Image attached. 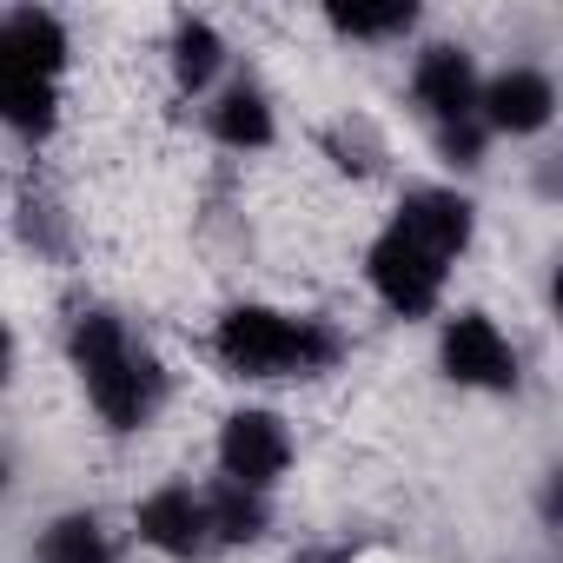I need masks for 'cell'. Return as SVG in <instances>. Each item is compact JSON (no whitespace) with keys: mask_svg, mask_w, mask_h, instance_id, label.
I'll use <instances>...</instances> for the list:
<instances>
[{"mask_svg":"<svg viewBox=\"0 0 563 563\" xmlns=\"http://www.w3.org/2000/svg\"><path fill=\"white\" fill-rule=\"evenodd\" d=\"M471 232H477V206L457 186H411L398 199L391 225L365 252V278H372L378 306L398 319H431Z\"/></svg>","mask_w":563,"mask_h":563,"instance_id":"6da1fadb","label":"cell"},{"mask_svg":"<svg viewBox=\"0 0 563 563\" xmlns=\"http://www.w3.org/2000/svg\"><path fill=\"white\" fill-rule=\"evenodd\" d=\"M67 358L87 385V405L100 411L107 431H146L166 405V372L146 345H133V332L113 319V312H80L74 332H67Z\"/></svg>","mask_w":563,"mask_h":563,"instance_id":"7a4b0ae2","label":"cell"},{"mask_svg":"<svg viewBox=\"0 0 563 563\" xmlns=\"http://www.w3.org/2000/svg\"><path fill=\"white\" fill-rule=\"evenodd\" d=\"M212 352L232 378H319L345 358V339L325 319L272 312V306H232L212 332Z\"/></svg>","mask_w":563,"mask_h":563,"instance_id":"3957f363","label":"cell"},{"mask_svg":"<svg viewBox=\"0 0 563 563\" xmlns=\"http://www.w3.org/2000/svg\"><path fill=\"white\" fill-rule=\"evenodd\" d=\"M438 365L464 391H517L523 385V352L490 312H451L438 332Z\"/></svg>","mask_w":563,"mask_h":563,"instance_id":"277c9868","label":"cell"},{"mask_svg":"<svg viewBox=\"0 0 563 563\" xmlns=\"http://www.w3.org/2000/svg\"><path fill=\"white\" fill-rule=\"evenodd\" d=\"M286 464H292V431H286L278 411H232L219 424V471H225V484L265 497L278 477H286Z\"/></svg>","mask_w":563,"mask_h":563,"instance_id":"5b68a950","label":"cell"},{"mask_svg":"<svg viewBox=\"0 0 563 563\" xmlns=\"http://www.w3.org/2000/svg\"><path fill=\"white\" fill-rule=\"evenodd\" d=\"M556 120V80L543 67H504L477 87V126L484 133H510L530 140Z\"/></svg>","mask_w":563,"mask_h":563,"instance_id":"8992f818","label":"cell"},{"mask_svg":"<svg viewBox=\"0 0 563 563\" xmlns=\"http://www.w3.org/2000/svg\"><path fill=\"white\" fill-rule=\"evenodd\" d=\"M133 530H140V543H153V550H159V556H173V563H192V556H206V550H212L206 497H199L192 484H159L153 497H140Z\"/></svg>","mask_w":563,"mask_h":563,"instance_id":"52a82bcc","label":"cell"},{"mask_svg":"<svg viewBox=\"0 0 563 563\" xmlns=\"http://www.w3.org/2000/svg\"><path fill=\"white\" fill-rule=\"evenodd\" d=\"M477 87H484L477 60H471L464 47H451V41L424 47V54H418V67H411V100H418L438 126L477 120Z\"/></svg>","mask_w":563,"mask_h":563,"instance_id":"ba28073f","label":"cell"},{"mask_svg":"<svg viewBox=\"0 0 563 563\" xmlns=\"http://www.w3.org/2000/svg\"><path fill=\"white\" fill-rule=\"evenodd\" d=\"M60 120V80H47L34 60H21L0 34V126H14L21 140H47Z\"/></svg>","mask_w":563,"mask_h":563,"instance_id":"9c48e42d","label":"cell"},{"mask_svg":"<svg viewBox=\"0 0 563 563\" xmlns=\"http://www.w3.org/2000/svg\"><path fill=\"white\" fill-rule=\"evenodd\" d=\"M206 133H212L219 146H232V153H258V146H272V140H278V120H272L265 87L232 80V87L206 107Z\"/></svg>","mask_w":563,"mask_h":563,"instance_id":"30bf717a","label":"cell"},{"mask_svg":"<svg viewBox=\"0 0 563 563\" xmlns=\"http://www.w3.org/2000/svg\"><path fill=\"white\" fill-rule=\"evenodd\" d=\"M219 67H225V41H219V27L186 14V21L173 27V87H179V93H206V87L219 80Z\"/></svg>","mask_w":563,"mask_h":563,"instance_id":"8fae6325","label":"cell"},{"mask_svg":"<svg viewBox=\"0 0 563 563\" xmlns=\"http://www.w3.org/2000/svg\"><path fill=\"white\" fill-rule=\"evenodd\" d=\"M206 497V523H212V550L219 543H258L265 537V523H272V510H265V497L258 490H239V484H212V490H199Z\"/></svg>","mask_w":563,"mask_h":563,"instance_id":"7c38bea8","label":"cell"},{"mask_svg":"<svg viewBox=\"0 0 563 563\" xmlns=\"http://www.w3.org/2000/svg\"><path fill=\"white\" fill-rule=\"evenodd\" d=\"M41 563H120V556H113V543H107L100 517L67 510V517H54V523H47V537H41Z\"/></svg>","mask_w":563,"mask_h":563,"instance_id":"4fadbf2b","label":"cell"},{"mask_svg":"<svg viewBox=\"0 0 563 563\" xmlns=\"http://www.w3.org/2000/svg\"><path fill=\"white\" fill-rule=\"evenodd\" d=\"M325 21L345 41H398V34L418 27V8H411V0H385V8H332Z\"/></svg>","mask_w":563,"mask_h":563,"instance_id":"5bb4252c","label":"cell"},{"mask_svg":"<svg viewBox=\"0 0 563 563\" xmlns=\"http://www.w3.org/2000/svg\"><path fill=\"white\" fill-rule=\"evenodd\" d=\"M484 140H490V133H484L477 120H457V126H438V153H444L451 166H464V173H471V166H484Z\"/></svg>","mask_w":563,"mask_h":563,"instance_id":"9a60e30c","label":"cell"},{"mask_svg":"<svg viewBox=\"0 0 563 563\" xmlns=\"http://www.w3.org/2000/svg\"><path fill=\"white\" fill-rule=\"evenodd\" d=\"M292 563H352V550H345V543H312V550H299Z\"/></svg>","mask_w":563,"mask_h":563,"instance_id":"2e32d148","label":"cell"},{"mask_svg":"<svg viewBox=\"0 0 563 563\" xmlns=\"http://www.w3.org/2000/svg\"><path fill=\"white\" fill-rule=\"evenodd\" d=\"M8 378H14V332L0 325V385H8Z\"/></svg>","mask_w":563,"mask_h":563,"instance_id":"e0dca14e","label":"cell"},{"mask_svg":"<svg viewBox=\"0 0 563 563\" xmlns=\"http://www.w3.org/2000/svg\"><path fill=\"white\" fill-rule=\"evenodd\" d=\"M0 497H8V457H0Z\"/></svg>","mask_w":563,"mask_h":563,"instance_id":"ac0fdd59","label":"cell"}]
</instances>
